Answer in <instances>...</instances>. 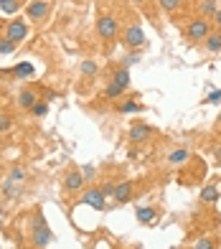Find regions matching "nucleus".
I'll list each match as a JSON object with an SVG mask.
<instances>
[{
    "mask_svg": "<svg viewBox=\"0 0 221 249\" xmlns=\"http://www.w3.org/2000/svg\"><path fill=\"white\" fill-rule=\"evenodd\" d=\"M31 112H33V115H36V117H43V115H46V105H43V102H38V105L33 107Z\"/></svg>",
    "mask_w": 221,
    "mask_h": 249,
    "instance_id": "30",
    "label": "nucleus"
},
{
    "mask_svg": "<svg viewBox=\"0 0 221 249\" xmlns=\"http://www.w3.org/2000/svg\"><path fill=\"white\" fill-rule=\"evenodd\" d=\"M125 92V87H119L117 82H109V87L104 89V94L109 97V99H115V97H119V94H122Z\"/></svg>",
    "mask_w": 221,
    "mask_h": 249,
    "instance_id": "19",
    "label": "nucleus"
},
{
    "mask_svg": "<svg viewBox=\"0 0 221 249\" xmlns=\"http://www.w3.org/2000/svg\"><path fill=\"white\" fill-rule=\"evenodd\" d=\"M158 3H160L163 10H168V13H175V10H178V5H181V0H158Z\"/></svg>",
    "mask_w": 221,
    "mask_h": 249,
    "instance_id": "23",
    "label": "nucleus"
},
{
    "mask_svg": "<svg viewBox=\"0 0 221 249\" xmlns=\"http://www.w3.org/2000/svg\"><path fill=\"white\" fill-rule=\"evenodd\" d=\"M82 176H84V178H92V176H94V168H92V165H84V168H82Z\"/></svg>",
    "mask_w": 221,
    "mask_h": 249,
    "instance_id": "32",
    "label": "nucleus"
},
{
    "mask_svg": "<svg viewBox=\"0 0 221 249\" xmlns=\"http://www.w3.org/2000/svg\"><path fill=\"white\" fill-rule=\"evenodd\" d=\"M13 51H16V41H10L8 36H5V38H0V53L8 56V53H13Z\"/></svg>",
    "mask_w": 221,
    "mask_h": 249,
    "instance_id": "21",
    "label": "nucleus"
},
{
    "mask_svg": "<svg viewBox=\"0 0 221 249\" xmlns=\"http://www.w3.org/2000/svg\"><path fill=\"white\" fill-rule=\"evenodd\" d=\"M150 135H153V127H150V124H145V122H137V124H132V127H130V140L135 142V145L137 142H145Z\"/></svg>",
    "mask_w": 221,
    "mask_h": 249,
    "instance_id": "6",
    "label": "nucleus"
},
{
    "mask_svg": "<svg viewBox=\"0 0 221 249\" xmlns=\"http://www.w3.org/2000/svg\"><path fill=\"white\" fill-rule=\"evenodd\" d=\"M201 201H204V203L219 201V188H216V186H206V188L201 191Z\"/></svg>",
    "mask_w": 221,
    "mask_h": 249,
    "instance_id": "17",
    "label": "nucleus"
},
{
    "mask_svg": "<svg viewBox=\"0 0 221 249\" xmlns=\"http://www.w3.org/2000/svg\"><path fill=\"white\" fill-rule=\"evenodd\" d=\"M125 43L130 49H140L142 43H145V33H142V28L140 26H130L125 31Z\"/></svg>",
    "mask_w": 221,
    "mask_h": 249,
    "instance_id": "5",
    "label": "nucleus"
},
{
    "mask_svg": "<svg viewBox=\"0 0 221 249\" xmlns=\"http://www.w3.org/2000/svg\"><path fill=\"white\" fill-rule=\"evenodd\" d=\"M38 105V94L33 92V89H23V92L18 94V107H23V109H33Z\"/></svg>",
    "mask_w": 221,
    "mask_h": 249,
    "instance_id": "10",
    "label": "nucleus"
},
{
    "mask_svg": "<svg viewBox=\"0 0 221 249\" xmlns=\"http://www.w3.org/2000/svg\"><path fill=\"white\" fill-rule=\"evenodd\" d=\"M18 0H5V3H0V8H3L5 10V13H16V10H18Z\"/></svg>",
    "mask_w": 221,
    "mask_h": 249,
    "instance_id": "25",
    "label": "nucleus"
},
{
    "mask_svg": "<svg viewBox=\"0 0 221 249\" xmlns=\"http://www.w3.org/2000/svg\"><path fill=\"white\" fill-rule=\"evenodd\" d=\"M219 99H221V92H214L211 97H208V102H219Z\"/></svg>",
    "mask_w": 221,
    "mask_h": 249,
    "instance_id": "33",
    "label": "nucleus"
},
{
    "mask_svg": "<svg viewBox=\"0 0 221 249\" xmlns=\"http://www.w3.org/2000/svg\"><path fill=\"white\" fill-rule=\"evenodd\" d=\"M82 203H84V206L97 209V211H102V209L107 206V196H104L99 188H92V191H86V194L82 196Z\"/></svg>",
    "mask_w": 221,
    "mask_h": 249,
    "instance_id": "3",
    "label": "nucleus"
},
{
    "mask_svg": "<svg viewBox=\"0 0 221 249\" xmlns=\"http://www.w3.org/2000/svg\"><path fill=\"white\" fill-rule=\"evenodd\" d=\"M188 150H186V148H178V150H173L170 155H168V163L170 165H178V163H186V160H188Z\"/></svg>",
    "mask_w": 221,
    "mask_h": 249,
    "instance_id": "16",
    "label": "nucleus"
},
{
    "mask_svg": "<svg viewBox=\"0 0 221 249\" xmlns=\"http://www.w3.org/2000/svg\"><path fill=\"white\" fill-rule=\"evenodd\" d=\"M0 145H3V135H0Z\"/></svg>",
    "mask_w": 221,
    "mask_h": 249,
    "instance_id": "37",
    "label": "nucleus"
},
{
    "mask_svg": "<svg viewBox=\"0 0 221 249\" xmlns=\"http://www.w3.org/2000/svg\"><path fill=\"white\" fill-rule=\"evenodd\" d=\"M0 3H5V0H0Z\"/></svg>",
    "mask_w": 221,
    "mask_h": 249,
    "instance_id": "38",
    "label": "nucleus"
},
{
    "mask_svg": "<svg viewBox=\"0 0 221 249\" xmlns=\"http://www.w3.org/2000/svg\"><path fill=\"white\" fill-rule=\"evenodd\" d=\"M18 191H20V188H16L13 180H5V183H3V194H5V196H16Z\"/></svg>",
    "mask_w": 221,
    "mask_h": 249,
    "instance_id": "26",
    "label": "nucleus"
},
{
    "mask_svg": "<svg viewBox=\"0 0 221 249\" xmlns=\"http://www.w3.org/2000/svg\"><path fill=\"white\" fill-rule=\"evenodd\" d=\"M196 249H216V244L211 239H198L196 242Z\"/></svg>",
    "mask_w": 221,
    "mask_h": 249,
    "instance_id": "27",
    "label": "nucleus"
},
{
    "mask_svg": "<svg viewBox=\"0 0 221 249\" xmlns=\"http://www.w3.org/2000/svg\"><path fill=\"white\" fill-rule=\"evenodd\" d=\"M135 216H137L142 224H153V221H155V216H158V211L153 209V206H137Z\"/></svg>",
    "mask_w": 221,
    "mask_h": 249,
    "instance_id": "12",
    "label": "nucleus"
},
{
    "mask_svg": "<svg viewBox=\"0 0 221 249\" xmlns=\"http://www.w3.org/2000/svg\"><path fill=\"white\" fill-rule=\"evenodd\" d=\"M23 178H26L23 168H13V171H10V180H23Z\"/></svg>",
    "mask_w": 221,
    "mask_h": 249,
    "instance_id": "29",
    "label": "nucleus"
},
{
    "mask_svg": "<svg viewBox=\"0 0 221 249\" xmlns=\"http://www.w3.org/2000/svg\"><path fill=\"white\" fill-rule=\"evenodd\" d=\"M216 10H219L216 0H201V13H204V16H214Z\"/></svg>",
    "mask_w": 221,
    "mask_h": 249,
    "instance_id": "20",
    "label": "nucleus"
},
{
    "mask_svg": "<svg viewBox=\"0 0 221 249\" xmlns=\"http://www.w3.org/2000/svg\"><path fill=\"white\" fill-rule=\"evenodd\" d=\"M145 107L140 105V102H135V99H127V102H122V105H119V112H122V115H135V112H142Z\"/></svg>",
    "mask_w": 221,
    "mask_h": 249,
    "instance_id": "15",
    "label": "nucleus"
},
{
    "mask_svg": "<svg viewBox=\"0 0 221 249\" xmlns=\"http://www.w3.org/2000/svg\"><path fill=\"white\" fill-rule=\"evenodd\" d=\"M208 33H211V23H208L206 18H196L186 26V36H188L191 41H206Z\"/></svg>",
    "mask_w": 221,
    "mask_h": 249,
    "instance_id": "1",
    "label": "nucleus"
},
{
    "mask_svg": "<svg viewBox=\"0 0 221 249\" xmlns=\"http://www.w3.org/2000/svg\"><path fill=\"white\" fill-rule=\"evenodd\" d=\"M49 13V3L46 0H33V3L28 5V18L31 20H43Z\"/></svg>",
    "mask_w": 221,
    "mask_h": 249,
    "instance_id": "8",
    "label": "nucleus"
},
{
    "mask_svg": "<svg viewBox=\"0 0 221 249\" xmlns=\"http://www.w3.org/2000/svg\"><path fill=\"white\" fill-rule=\"evenodd\" d=\"M10 127H13V117H10V115H0V135L8 132Z\"/></svg>",
    "mask_w": 221,
    "mask_h": 249,
    "instance_id": "24",
    "label": "nucleus"
},
{
    "mask_svg": "<svg viewBox=\"0 0 221 249\" xmlns=\"http://www.w3.org/2000/svg\"><path fill=\"white\" fill-rule=\"evenodd\" d=\"M97 71H99V66H97L94 61H89V59L82 61V74H86V76H94Z\"/></svg>",
    "mask_w": 221,
    "mask_h": 249,
    "instance_id": "22",
    "label": "nucleus"
},
{
    "mask_svg": "<svg viewBox=\"0 0 221 249\" xmlns=\"http://www.w3.org/2000/svg\"><path fill=\"white\" fill-rule=\"evenodd\" d=\"M140 61V53H130L127 59H125V66H130V64H137Z\"/></svg>",
    "mask_w": 221,
    "mask_h": 249,
    "instance_id": "31",
    "label": "nucleus"
},
{
    "mask_svg": "<svg viewBox=\"0 0 221 249\" xmlns=\"http://www.w3.org/2000/svg\"><path fill=\"white\" fill-rule=\"evenodd\" d=\"M51 239H53L51 229L43 224V219H41V224H38V219H36V231H33V242H36V247H46Z\"/></svg>",
    "mask_w": 221,
    "mask_h": 249,
    "instance_id": "7",
    "label": "nucleus"
},
{
    "mask_svg": "<svg viewBox=\"0 0 221 249\" xmlns=\"http://www.w3.org/2000/svg\"><path fill=\"white\" fill-rule=\"evenodd\" d=\"M112 82H117L119 87H125V89H127V84H130V74H127V69H117Z\"/></svg>",
    "mask_w": 221,
    "mask_h": 249,
    "instance_id": "18",
    "label": "nucleus"
},
{
    "mask_svg": "<svg viewBox=\"0 0 221 249\" xmlns=\"http://www.w3.org/2000/svg\"><path fill=\"white\" fill-rule=\"evenodd\" d=\"M99 191H102L104 196H115V191H117V183H104V186L99 188Z\"/></svg>",
    "mask_w": 221,
    "mask_h": 249,
    "instance_id": "28",
    "label": "nucleus"
},
{
    "mask_svg": "<svg viewBox=\"0 0 221 249\" xmlns=\"http://www.w3.org/2000/svg\"><path fill=\"white\" fill-rule=\"evenodd\" d=\"M33 71H36V66H33L31 61H20L16 69H13V74L18 76V79H26V76H33Z\"/></svg>",
    "mask_w": 221,
    "mask_h": 249,
    "instance_id": "14",
    "label": "nucleus"
},
{
    "mask_svg": "<svg viewBox=\"0 0 221 249\" xmlns=\"http://www.w3.org/2000/svg\"><path fill=\"white\" fill-rule=\"evenodd\" d=\"M214 20H216V23L221 26V8H219V10H216V13H214Z\"/></svg>",
    "mask_w": 221,
    "mask_h": 249,
    "instance_id": "34",
    "label": "nucleus"
},
{
    "mask_svg": "<svg viewBox=\"0 0 221 249\" xmlns=\"http://www.w3.org/2000/svg\"><path fill=\"white\" fill-rule=\"evenodd\" d=\"M204 43H206V51L219 53V51H221V31H216V33H208V38H206Z\"/></svg>",
    "mask_w": 221,
    "mask_h": 249,
    "instance_id": "13",
    "label": "nucleus"
},
{
    "mask_svg": "<svg viewBox=\"0 0 221 249\" xmlns=\"http://www.w3.org/2000/svg\"><path fill=\"white\" fill-rule=\"evenodd\" d=\"M117 28H119V23L112 16H102L97 23V33H99V38H104V41H112L117 36Z\"/></svg>",
    "mask_w": 221,
    "mask_h": 249,
    "instance_id": "2",
    "label": "nucleus"
},
{
    "mask_svg": "<svg viewBox=\"0 0 221 249\" xmlns=\"http://www.w3.org/2000/svg\"><path fill=\"white\" fill-rule=\"evenodd\" d=\"M216 160L221 163V145H219V148H216Z\"/></svg>",
    "mask_w": 221,
    "mask_h": 249,
    "instance_id": "35",
    "label": "nucleus"
},
{
    "mask_svg": "<svg viewBox=\"0 0 221 249\" xmlns=\"http://www.w3.org/2000/svg\"><path fill=\"white\" fill-rule=\"evenodd\" d=\"M84 180H86V178L82 176V171H71L69 176L64 178V188H66V191H79V188L84 186Z\"/></svg>",
    "mask_w": 221,
    "mask_h": 249,
    "instance_id": "11",
    "label": "nucleus"
},
{
    "mask_svg": "<svg viewBox=\"0 0 221 249\" xmlns=\"http://www.w3.org/2000/svg\"><path fill=\"white\" fill-rule=\"evenodd\" d=\"M5 36H8L10 41L20 43V41H23V38L28 36V26L18 18V20H13V23H8V26H5Z\"/></svg>",
    "mask_w": 221,
    "mask_h": 249,
    "instance_id": "4",
    "label": "nucleus"
},
{
    "mask_svg": "<svg viewBox=\"0 0 221 249\" xmlns=\"http://www.w3.org/2000/svg\"><path fill=\"white\" fill-rule=\"evenodd\" d=\"M132 191H135V183L132 180H125V183H117V191H115V201L117 203H125L132 198Z\"/></svg>",
    "mask_w": 221,
    "mask_h": 249,
    "instance_id": "9",
    "label": "nucleus"
},
{
    "mask_svg": "<svg viewBox=\"0 0 221 249\" xmlns=\"http://www.w3.org/2000/svg\"><path fill=\"white\" fill-rule=\"evenodd\" d=\"M132 3H148V0H132Z\"/></svg>",
    "mask_w": 221,
    "mask_h": 249,
    "instance_id": "36",
    "label": "nucleus"
}]
</instances>
